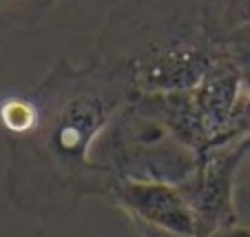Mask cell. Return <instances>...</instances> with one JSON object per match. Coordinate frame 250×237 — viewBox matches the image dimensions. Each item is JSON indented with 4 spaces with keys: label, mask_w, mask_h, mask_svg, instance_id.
<instances>
[{
    "label": "cell",
    "mask_w": 250,
    "mask_h": 237,
    "mask_svg": "<svg viewBox=\"0 0 250 237\" xmlns=\"http://www.w3.org/2000/svg\"><path fill=\"white\" fill-rule=\"evenodd\" d=\"M115 199L142 224L160 228L170 235L197 237L202 219L184 189L160 180L124 177L113 189Z\"/></svg>",
    "instance_id": "6da1fadb"
},
{
    "label": "cell",
    "mask_w": 250,
    "mask_h": 237,
    "mask_svg": "<svg viewBox=\"0 0 250 237\" xmlns=\"http://www.w3.org/2000/svg\"><path fill=\"white\" fill-rule=\"evenodd\" d=\"M40 109L33 98H7L0 102V122L14 135H29L38 127Z\"/></svg>",
    "instance_id": "7a4b0ae2"
},
{
    "label": "cell",
    "mask_w": 250,
    "mask_h": 237,
    "mask_svg": "<svg viewBox=\"0 0 250 237\" xmlns=\"http://www.w3.org/2000/svg\"><path fill=\"white\" fill-rule=\"evenodd\" d=\"M215 237H250V231H222Z\"/></svg>",
    "instance_id": "3957f363"
},
{
    "label": "cell",
    "mask_w": 250,
    "mask_h": 237,
    "mask_svg": "<svg viewBox=\"0 0 250 237\" xmlns=\"http://www.w3.org/2000/svg\"><path fill=\"white\" fill-rule=\"evenodd\" d=\"M40 2H44V5H51V2H56V0H40Z\"/></svg>",
    "instance_id": "277c9868"
},
{
    "label": "cell",
    "mask_w": 250,
    "mask_h": 237,
    "mask_svg": "<svg viewBox=\"0 0 250 237\" xmlns=\"http://www.w3.org/2000/svg\"><path fill=\"white\" fill-rule=\"evenodd\" d=\"M246 144H248V151H250V138H248V140H246Z\"/></svg>",
    "instance_id": "5b68a950"
}]
</instances>
